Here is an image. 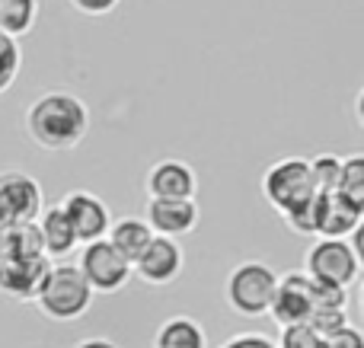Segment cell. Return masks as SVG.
I'll list each match as a JSON object with an SVG mask.
<instances>
[{
    "mask_svg": "<svg viewBox=\"0 0 364 348\" xmlns=\"http://www.w3.org/2000/svg\"><path fill=\"white\" fill-rule=\"evenodd\" d=\"M314 298H316V307H348V288L314 281Z\"/></svg>",
    "mask_w": 364,
    "mask_h": 348,
    "instance_id": "obj_25",
    "label": "cell"
},
{
    "mask_svg": "<svg viewBox=\"0 0 364 348\" xmlns=\"http://www.w3.org/2000/svg\"><path fill=\"white\" fill-rule=\"evenodd\" d=\"M77 266L87 275L90 288L96 294H119L134 275V262L109 236L83 243L80 256H77Z\"/></svg>",
    "mask_w": 364,
    "mask_h": 348,
    "instance_id": "obj_5",
    "label": "cell"
},
{
    "mask_svg": "<svg viewBox=\"0 0 364 348\" xmlns=\"http://www.w3.org/2000/svg\"><path fill=\"white\" fill-rule=\"evenodd\" d=\"M45 208L42 185L23 170L0 173V221H36Z\"/></svg>",
    "mask_w": 364,
    "mask_h": 348,
    "instance_id": "obj_9",
    "label": "cell"
},
{
    "mask_svg": "<svg viewBox=\"0 0 364 348\" xmlns=\"http://www.w3.org/2000/svg\"><path fill=\"white\" fill-rule=\"evenodd\" d=\"M58 205H61L64 214H68L70 224H74L80 246L90 243V240H102V236H109L112 211H109V205L102 202L100 195H93V192H87V189H74V192H68Z\"/></svg>",
    "mask_w": 364,
    "mask_h": 348,
    "instance_id": "obj_11",
    "label": "cell"
},
{
    "mask_svg": "<svg viewBox=\"0 0 364 348\" xmlns=\"http://www.w3.org/2000/svg\"><path fill=\"white\" fill-rule=\"evenodd\" d=\"M36 221H38V230H42L45 253H48L51 259H68V256L80 246L74 224H70V217L64 214L61 205H48V208H42V214H38Z\"/></svg>",
    "mask_w": 364,
    "mask_h": 348,
    "instance_id": "obj_15",
    "label": "cell"
},
{
    "mask_svg": "<svg viewBox=\"0 0 364 348\" xmlns=\"http://www.w3.org/2000/svg\"><path fill=\"white\" fill-rule=\"evenodd\" d=\"M74 348H119L112 342V339H106V336H87V339H80Z\"/></svg>",
    "mask_w": 364,
    "mask_h": 348,
    "instance_id": "obj_30",
    "label": "cell"
},
{
    "mask_svg": "<svg viewBox=\"0 0 364 348\" xmlns=\"http://www.w3.org/2000/svg\"><path fill=\"white\" fill-rule=\"evenodd\" d=\"M119 4L122 0H70V6L83 16H109V13L119 10Z\"/></svg>",
    "mask_w": 364,
    "mask_h": 348,
    "instance_id": "obj_28",
    "label": "cell"
},
{
    "mask_svg": "<svg viewBox=\"0 0 364 348\" xmlns=\"http://www.w3.org/2000/svg\"><path fill=\"white\" fill-rule=\"evenodd\" d=\"M154 348H208L205 326L198 320L176 313V317L164 320L157 326V336H154Z\"/></svg>",
    "mask_w": 364,
    "mask_h": 348,
    "instance_id": "obj_17",
    "label": "cell"
},
{
    "mask_svg": "<svg viewBox=\"0 0 364 348\" xmlns=\"http://www.w3.org/2000/svg\"><path fill=\"white\" fill-rule=\"evenodd\" d=\"M147 224L154 227V234L164 236H188L201 221V211L195 198H147L144 208Z\"/></svg>",
    "mask_w": 364,
    "mask_h": 348,
    "instance_id": "obj_12",
    "label": "cell"
},
{
    "mask_svg": "<svg viewBox=\"0 0 364 348\" xmlns=\"http://www.w3.org/2000/svg\"><path fill=\"white\" fill-rule=\"evenodd\" d=\"M316 195L320 189L314 183L307 157H282L262 173V198L282 214V221L304 211Z\"/></svg>",
    "mask_w": 364,
    "mask_h": 348,
    "instance_id": "obj_4",
    "label": "cell"
},
{
    "mask_svg": "<svg viewBox=\"0 0 364 348\" xmlns=\"http://www.w3.org/2000/svg\"><path fill=\"white\" fill-rule=\"evenodd\" d=\"M220 348H278V342H272L265 332H237Z\"/></svg>",
    "mask_w": 364,
    "mask_h": 348,
    "instance_id": "obj_27",
    "label": "cell"
},
{
    "mask_svg": "<svg viewBox=\"0 0 364 348\" xmlns=\"http://www.w3.org/2000/svg\"><path fill=\"white\" fill-rule=\"evenodd\" d=\"M109 240L134 262L141 253H144L147 243L154 240V227L147 224V217H122V221H112Z\"/></svg>",
    "mask_w": 364,
    "mask_h": 348,
    "instance_id": "obj_18",
    "label": "cell"
},
{
    "mask_svg": "<svg viewBox=\"0 0 364 348\" xmlns=\"http://www.w3.org/2000/svg\"><path fill=\"white\" fill-rule=\"evenodd\" d=\"M23 125L36 147L48 153H64L80 147L90 134V109L80 96L68 89H48L29 102Z\"/></svg>",
    "mask_w": 364,
    "mask_h": 348,
    "instance_id": "obj_1",
    "label": "cell"
},
{
    "mask_svg": "<svg viewBox=\"0 0 364 348\" xmlns=\"http://www.w3.org/2000/svg\"><path fill=\"white\" fill-rule=\"evenodd\" d=\"M19 67H23V51H19V38L0 29V96L16 83Z\"/></svg>",
    "mask_w": 364,
    "mask_h": 348,
    "instance_id": "obj_20",
    "label": "cell"
},
{
    "mask_svg": "<svg viewBox=\"0 0 364 348\" xmlns=\"http://www.w3.org/2000/svg\"><path fill=\"white\" fill-rule=\"evenodd\" d=\"M361 217L364 214L339 189L316 195V236H346L348 240L361 224Z\"/></svg>",
    "mask_w": 364,
    "mask_h": 348,
    "instance_id": "obj_14",
    "label": "cell"
},
{
    "mask_svg": "<svg viewBox=\"0 0 364 348\" xmlns=\"http://www.w3.org/2000/svg\"><path fill=\"white\" fill-rule=\"evenodd\" d=\"M316 307L314 298V278L307 272H288L278 278L275 288V300H272L269 317L278 326H291V323H307L310 313Z\"/></svg>",
    "mask_w": 364,
    "mask_h": 348,
    "instance_id": "obj_10",
    "label": "cell"
},
{
    "mask_svg": "<svg viewBox=\"0 0 364 348\" xmlns=\"http://www.w3.org/2000/svg\"><path fill=\"white\" fill-rule=\"evenodd\" d=\"M38 19V0H0V29L23 38Z\"/></svg>",
    "mask_w": 364,
    "mask_h": 348,
    "instance_id": "obj_19",
    "label": "cell"
},
{
    "mask_svg": "<svg viewBox=\"0 0 364 348\" xmlns=\"http://www.w3.org/2000/svg\"><path fill=\"white\" fill-rule=\"evenodd\" d=\"M51 266H55V259L48 253L0 259V294L16 300V304H36V298L48 281Z\"/></svg>",
    "mask_w": 364,
    "mask_h": 348,
    "instance_id": "obj_7",
    "label": "cell"
},
{
    "mask_svg": "<svg viewBox=\"0 0 364 348\" xmlns=\"http://www.w3.org/2000/svg\"><path fill=\"white\" fill-rule=\"evenodd\" d=\"M326 348H364V332L358 326H342L333 336H326Z\"/></svg>",
    "mask_w": 364,
    "mask_h": 348,
    "instance_id": "obj_26",
    "label": "cell"
},
{
    "mask_svg": "<svg viewBox=\"0 0 364 348\" xmlns=\"http://www.w3.org/2000/svg\"><path fill=\"white\" fill-rule=\"evenodd\" d=\"M355 119H358V125L364 128V87L358 89V96H355Z\"/></svg>",
    "mask_w": 364,
    "mask_h": 348,
    "instance_id": "obj_31",
    "label": "cell"
},
{
    "mask_svg": "<svg viewBox=\"0 0 364 348\" xmlns=\"http://www.w3.org/2000/svg\"><path fill=\"white\" fill-rule=\"evenodd\" d=\"M45 253L38 221H0V259Z\"/></svg>",
    "mask_w": 364,
    "mask_h": 348,
    "instance_id": "obj_16",
    "label": "cell"
},
{
    "mask_svg": "<svg viewBox=\"0 0 364 348\" xmlns=\"http://www.w3.org/2000/svg\"><path fill=\"white\" fill-rule=\"evenodd\" d=\"M93 298H96V291L90 288L80 266L55 259V266H51V272H48V281H45L42 294L36 298V307L51 323H77V320L87 317V310L93 307Z\"/></svg>",
    "mask_w": 364,
    "mask_h": 348,
    "instance_id": "obj_2",
    "label": "cell"
},
{
    "mask_svg": "<svg viewBox=\"0 0 364 348\" xmlns=\"http://www.w3.org/2000/svg\"><path fill=\"white\" fill-rule=\"evenodd\" d=\"M307 323L314 326L320 336H333L336 330L348 326V313H346V307H314Z\"/></svg>",
    "mask_w": 364,
    "mask_h": 348,
    "instance_id": "obj_24",
    "label": "cell"
},
{
    "mask_svg": "<svg viewBox=\"0 0 364 348\" xmlns=\"http://www.w3.org/2000/svg\"><path fill=\"white\" fill-rule=\"evenodd\" d=\"M186 268V253H182L176 236L154 234V240L144 246V253L134 259V275L151 288H166L182 275Z\"/></svg>",
    "mask_w": 364,
    "mask_h": 348,
    "instance_id": "obj_8",
    "label": "cell"
},
{
    "mask_svg": "<svg viewBox=\"0 0 364 348\" xmlns=\"http://www.w3.org/2000/svg\"><path fill=\"white\" fill-rule=\"evenodd\" d=\"M278 348H326V336H320L310 323H291L282 326Z\"/></svg>",
    "mask_w": 364,
    "mask_h": 348,
    "instance_id": "obj_23",
    "label": "cell"
},
{
    "mask_svg": "<svg viewBox=\"0 0 364 348\" xmlns=\"http://www.w3.org/2000/svg\"><path fill=\"white\" fill-rule=\"evenodd\" d=\"M342 166H346V157L339 153H316L310 160V170H314V183L320 192H336L342 185Z\"/></svg>",
    "mask_w": 364,
    "mask_h": 348,
    "instance_id": "obj_22",
    "label": "cell"
},
{
    "mask_svg": "<svg viewBox=\"0 0 364 348\" xmlns=\"http://www.w3.org/2000/svg\"><path fill=\"white\" fill-rule=\"evenodd\" d=\"M282 275L269 266V262L259 259H246L240 266L230 268L224 281V300L237 317L246 320H259L269 317L272 300H275V288Z\"/></svg>",
    "mask_w": 364,
    "mask_h": 348,
    "instance_id": "obj_3",
    "label": "cell"
},
{
    "mask_svg": "<svg viewBox=\"0 0 364 348\" xmlns=\"http://www.w3.org/2000/svg\"><path fill=\"white\" fill-rule=\"evenodd\" d=\"M348 240H352V249H355V256H358V266L364 272V217H361V224L355 227V234L348 236Z\"/></svg>",
    "mask_w": 364,
    "mask_h": 348,
    "instance_id": "obj_29",
    "label": "cell"
},
{
    "mask_svg": "<svg viewBox=\"0 0 364 348\" xmlns=\"http://www.w3.org/2000/svg\"><path fill=\"white\" fill-rule=\"evenodd\" d=\"M339 192L364 214V153H352V157H346Z\"/></svg>",
    "mask_w": 364,
    "mask_h": 348,
    "instance_id": "obj_21",
    "label": "cell"
},
{
    "mask_svg": "<svg viewBox=\"0 0 364 348\" xmlns=\"http://www.w3.org/2000/svg\"><path fill=\"white\" fill-rule=\"evenodd\" d=\"M147 198H195L198 195V173L186 160H157L144 179Z\"/></svg>",
    "mask_w": 364,
    "mask_h": 348,
    "instance_id": "obj_13",
    "label": "cell"
},
{
    "mask_svg": "<svg viewBox=\"0 0 364 348\" xmlns=\"http://www.w3.org/2000/svg\"><path fill=\"white\" fill-rule=\"evenodd\" d=\"M361 313H364V288H361Z\"/></svg>",
    "mask_w": 364,
    "mask_h": 348,
    "instance_id": "obj_32",
    "label": "cell"
},
{
    "mask_svg": "<svg viewBox=\"0 0 364 348\" xmlns=\"http://www.w3.org/2000/svg\"><path fill=\"white\" fill-rule=\"evenodd\" d=\"M304 272L314 281L352 288L361 275L352 240H346V236H316L310 243V249L304 253Z\"/></svg>",
    "mask_w": 364,
    "mask_h": 348,
    "instance_id": "obj_6",
    "label": "cell"
}]
</instances>
